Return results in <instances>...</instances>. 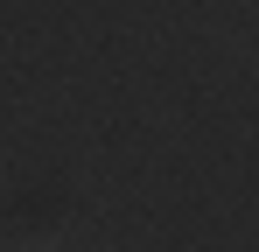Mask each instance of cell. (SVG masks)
Returning <instances> with one entry per match:
<instances>
[{
    "instance_id": "6da1fadb",
    "label": "cell",
    "mask_w": 259,
    "mask_h": 252,
    "mask_svg": "<svg viewBox=\"0 0 259 252\" xmlns=\"http://www.w3.org/2000/svg\"><path fill=\"white\" fill-rule=\"evenodd\" d=\"M28 252H56V245H28Z\"/></svg>"
}]
</instances>
